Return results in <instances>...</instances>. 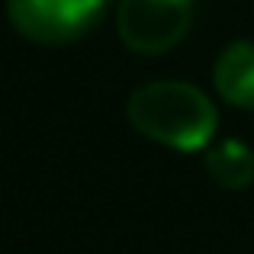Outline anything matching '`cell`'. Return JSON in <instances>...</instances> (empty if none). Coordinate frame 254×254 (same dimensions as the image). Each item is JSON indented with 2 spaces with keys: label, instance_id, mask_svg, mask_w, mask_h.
Masks as SVG:
<instances>
[{
  "label": "cell",
  "instance_id": "cell-4",
  "mask_svg": "<svg viewBox=\"0 0 254 254\" xmlns=\"http://www.w3.org/2000/svg\"><path fill=\"white\" fill-rule=\"evenodd\" d=\"M212 84L225 103L254 110V42L238 39L225 45L212 68Z\"/></svg>",
  "mask_w": 254,
  "mask_h": 254
},
{
  "label": "cell",
  "instance_id": "cell-3",
  "mask_svg": "<svg viewBox=\"0 0 254 254\" xmlns=\"http://www.w3.org/2000/svg\"><path fill=\"white\" fill-rule=\"evenodd\" d=\"M110 0H6V19L23 39L39 45H68L87 36Z\"/></svg>",
  "mask_w": 254,
  "mask_h": 254
},
{
  "label": "cell",
  "instance_id": "cell-1",
  "mask_svg": "<svg viewBox=\"0 0 254 254\" xmlns=\"http://www.w3.org/2000/svg\"><path fill=\"white\" fill-rule=\"evenodd\" d=\"M132 129L174 151L209 148L219 126L212 100L196 84L187 81H151L142 84L126 103Z\"/></svg>",
  "mask_w": 254,
  "mask_h": 254
},
{
  "label": "cell",
  "instance_id": "cell-5",
  "mask_svg": "<svg viewBox=\"0 0 254 254\" xmlns=\"http://www.w3.org/2000/svg\"><path fill=\"white\" fill-rule=\"evenodd\" d=\"M206 174L222 190H245L254 180V151L238 138H225L206 148Z\"/></svg>",
  "mask_w": 254,
  "mask_h": 254
},
{
  "label": "cell",
  "instance_id": "cell-2",
  "mask_svg": "<svg viewBox=\"0 0 254 254\" xmlns=\"http://www.w3.org/2000/svg\"><path fill=\"white\" fill-rule=\"evenodd\" d=\"M196 0H119L116 32L135 55H164L190 32Z\"/></svg>",
  "mask_w": 254,
  "mask_h": 254
}]
</instances>
